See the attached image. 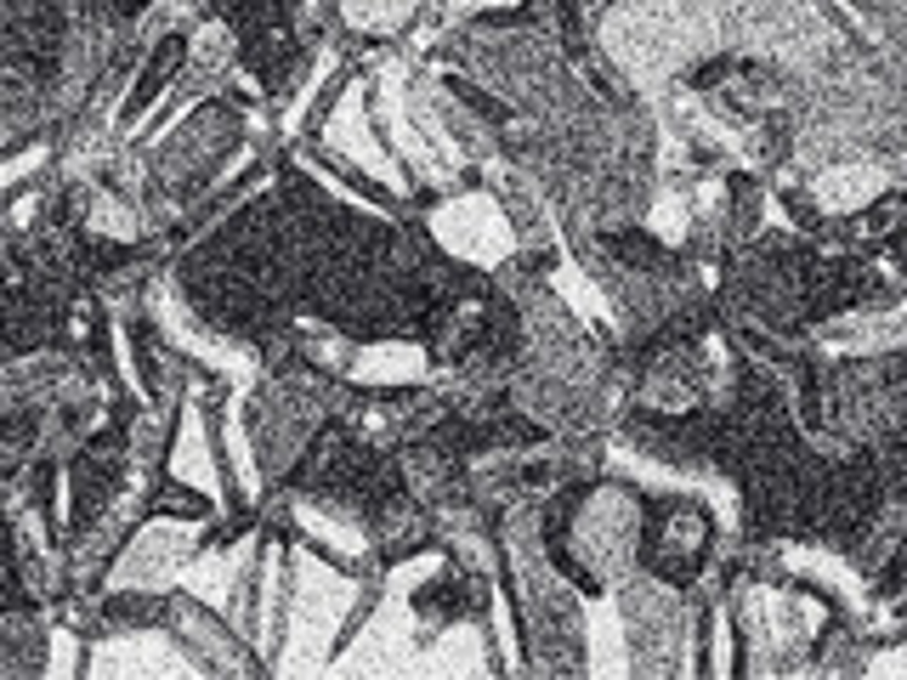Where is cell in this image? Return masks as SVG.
Returning <instances> with one entry per match:
<instances>
[{
    "label": "cell",
    "instance_id": "obj_1",
    "mask_svg": "<svg viewBox=\"0 0 907 680\" xmlns=\"http://www.w3.org/2000/svg\"><path fill=\"white\" fill-rule=\"evenodd\" d=\"M165 629H176V646H182L199 669H210V675H227V669H261L256 652H244V646H239L244 636H233V624L216 618L210 607H199V601H188V595H170Z\"/></svg>",
    "mask_w": 907,
    "mask_h": 680
}]
</instances>
